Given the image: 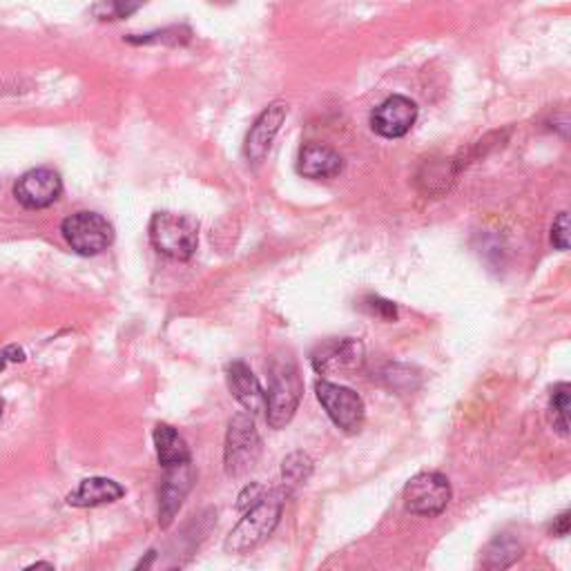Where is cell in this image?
Masks as SVG:
<instances>
[{
    "label": "cell",
    "instance_id": "484cf974",
    "mask_svg": "<svg viewBox=\"0 0 571 571\" xmlns=\"http://www.w3.org/2000/svg\"><path fill=\"white\" fill-rule=\"evenodd\" d=\"M569 527H571V514L569 512H562L553 525H551V536H558V538H564L569 536Z\"/></svg>",
    "mask_w": 571,
    "mask_h": 571
},
{
    "label": "cell",
    "instance_id": "52a82bcc",
    "mask_svg": "<svg viewBox=\"0 0 571 571\" xmlns=\"http://www.w3.org/2000/svg\"><path fill=\"white\" fill-rule=\"evenodd\" d=\"M315 393L333 424L346 434H360L367 417V406L365 400L357 395L352 389H346L342 384L328 382V380H317Z\"/></svg>",
    "mask_w": 571,
    "mask_h": 571
},
{
    "label": "cell",
    "instance_id": "5b68a950",
    "mask_svg": "<svg viewBox=\"0 0 571 571\" xmlns=\"http://www.w3.org/2000/svg\"><path fill=\"white\" fill-rule=\"evenodd\" d=\"M261 456V438L257 432L255 424V415L246 413H237L231 424H228V434H226V449H224V464H226V473L231 478H239L244 473H248Z\"/></svg>",
    "mask_w": 571,
    "mask_h": 571
},
{
    "label": "cell",
    "instance_id": "ffe728a7",
    "mask_svg": "<svg viewBox=\"0 0 571 571\" xmlns=\"http://www.w3.org/2000/svg\"><path fill=\"white\" fill-rule=\"evenodd\" d=\"M146 0H99L92 8V14L101 21H121L134 14Z\"/></svg>",
    "mask_w": 571,
    "mask_h": 571
},
{
    "label": "cell",
    "instance_id": "7c38bea8",
    "mask_svg": "<svg viewBox=\"0 0 571 571\" xmlns=\"http://www.w3.org/2000/svg\"><path fill=\"white\" fill-rule=\"evenodd\" d=\"M289 116V105L286 103H272L270 108H266L257 121L250 125L248 136H246V159L250 164H261L272 146V141L277 136V132L281 130V123Z\"/></svg>",
    "mask_w": 571,
    "mask_h": 571
},
{
    "label": "cell",
    "instance_id": "44dd1931",
    "mask_svg": "<svg viewBox=\"0 0 571 571\" xmlns=\"http://www.w3.org/2000/svg\"><path fill=\"white\" fill-rule=\"evenodd\" d=\"M413 380H419V376L413 369H408V367L393 365V367H389L384 371V382L393 391H415L417 384H413Z\"/></svg>",
    "mask_w": 571,
    "mask_h": 571
},
{
    "label": "cell",
    "instance_id": "7402d4cb",
    "mask_svg": "<svg viewBox=\"0 0 571 571\" xmlns=\"http://www.w3.org/2000/svg\"><path fill=\"white\" fill-rule=\"evenodd\" d=\"M551 244L558 250H569V214L560 212L551 226Z\"/></svg>",
    "mask_w": 571,
    "mask_h": 571
},
{
    "label": "cell",
    "instance_id": "8fae6325",
    "mask_svg": "<svg viewBox=\"0 0 571 571\" xmlns=\"http://www.w3.org/2000/svg\"><path fill=\"white\" fill-rule=\"evenodd\" d=\"M415 121H417V105L411 99L395 94L376 108L371 116V127L376 134L384 138H402L411 132Z\"/></svg>",
    "mask_w": 571,
    "mask_h": 571
},
{
    "label": "cell",
    "instance_id": "30bf717a",
    "mask_svg": "<svg viewBox=\"0 0 571 571\" xmlns=\"http://www.w3.org/2000/svg\"><path fill=\"white\" fill-rule=\"evenodd\" d=\"M194 484V471L190 462L183 464H175L166 469V478L161 482V491H159V525L161 529H168L177 514L183 507V500L188 497L190 489Z\"/></svg>",
    "mask_w": 571,
    "mask_h": 571
},
{
    "label": "cell",
    "instance_id": "ac0fdd59",
    "mask_svg": "<svg viewBox=\"0 0 571 571\" xmlns=\"http://www.w3.org/2000/svg\"><path fill=\"white\" fill-rule=\"evenodd\" d=\"M311 475H313V460L304 451L291 454L281 464V478H283L286 489H295V486L306 484Z\"/></svg>",
    "mask_w": 571,
    "mask_h": 571
},
{
    "label": "cell",
    "instance_id": "9a60e30c",
    "mask_svg": "<svg viewBox=\"0 0 571 571\" xmlns=\"http://www.w3.org/2000/svg\"><path fill=\"white\" fill-rule=\"evenodd\" d=\"M344 170V159L328 146L309 143L302 148L298 159V172L306 179H333Z\"/></svg>",
    "mask_w": 571,
    "mask_h": 571
},
{
    "label": "cell",
    "instance_id": "277c9868",
    "mask_svg": "<svg viewBox=\"0 0 571 571\" xmlns=\"http://www.w3.org/2000/svg\"><path fill=\"white\" fill-rule=\"evenodd\" d=\"M60 233L67 246L83 257H94L108 250L114 242L112 224L103 217V214L90 210L69 214V217L60 224Z\"/></svg>",
    "mask_w": 571,
    "mask_h": 571
},
{
    "label": "cell",
    "instance_id": "2e32d148",
    "mask_svg": "<svg viewBox=\"0 0 571 571\" xmlns=\"http://www.w3.org/2000/svg\"><path fill=\"white\" fill-rule=\"evenodd\" d=\"M155 449H157V458L159 464L164 469L175 467V464H183V462H192L190 456V447L186 445V440L179 436V432L170 424H157L155 426Z\"/></svg>",
    "mask_w": 571,
    "mask_h": 571
},
{
    "label": "cell",
    "instance_id": "e0dca14e",
    "mask_svg": "<svg viewBox=\"0 0 571 571\" xmlns=\"http://www.w3.org/2000/svg\"><path fill=\"white\" fill-rule=\"evenodd\" d=\"M520 551H523V547L514 536L500 534L489 542L482 564L486 569H507L520 558Z\"/></svg>",
    "mask_w": 571,
    "mask_h": 571
},
{
    "label": "cell",
    "instance_id": "d6986e66",
    "mask_svg": "<svg viewBox=\"0 0 571 571\" xmlns=\"http://www.w3.org/2000/svg\"><path fill=\"white\" fill-rule=\"evenodd\" d=\"M569 384L560 382L553 387L551 391V419H553V428L560 436H569Z\"/></svg>",
    "mask_w": 571,
    "mask_h": 571
},
{
    "label": "cell",
    "instance_id": "5bb4252c",
    "mask_svg": "<svg viewBox=\"0 0 571 571\" xmlns=\"http://www.w3.org/2000/svg\"><path fill=\"white\" fill-rule=\"evenodd\" d=\"M228 389L250 415L266 411V391L246 362H233L228 367Z\"/></svg>",
    "mask_w": 571,
    "mask_h": 571
},
{
    "label": "cell",
    "instance_id": "4fadbf2b",
    "mask_svg": "<svg viewBox=\"0 0 571 571\" xmlns=\"http://www.w3.org/2000/svg\"><path fill=\"white\" fill-rule=\"evenodd\" d=\"M125 495V486L119 484L112 478H86L81 480V484L67 493V505L69 507H79V510H90V507H103V505H112L116 500H121Z\"/></svg>",
    "mask_w": 571,
    "mask_h": 571
},
{
    "label": "cell",
    "instance_id": "d4e9b609",
    "mask_svg": "<svg viewBox=\"0 0 571 571\" xmlns=\"http://www.w3.org/2000/svg\"><path fill=\"white\" fill-rule=\"evenodd\" d=\"M25 360V352H23V348H19V346H8L3 352H0V371H3L10 362H23Z\"/></svg>",
    "mask_w": 571,
    "mask_h": 571
},
{
    "label": "cell",
    "instance_id": "ba28073f",
    "mask_svg": "<svg viewBox=\"0 0 571 571\" xmlns=\"http://www.w3.org/2000/svg\"><path fill=\"white\" fill-rule=\"evenodd\" d=\"M365 344L355 337H335L322 342L313 355L311 365L317 376H348L365 367Z\"/></svg>",
    "mask_w": 571,
    "mask_h": 571
},
{
    "label": "cell",
    "instance_id": "8992f818",
    "mask_svg": "<svg viewBox=\"0 0 571 571\" xmlns=\"http://www.w3.org/2000/svg\"><path fill=\"white\" fill-rule=\"evenodd\" d=\"M451 482L438 471H424L413 475L404 486L406 512L424 518L440 516L451 503Z\"/></svg>",
    "mask_w": 571,
    "mask_h": 571
},
{
    "label": "cell",
    "instance_id": "cb8c5ba5",
    "mask_svg": "<svg viewBox=\"0 0 571 571\" xmlns=\"http://www.w3.org/2000/svg\"><path fill=\"white\" fill-rule=\"evenodd\" d=\"M268 491L261 486V484H248L242 493H239V500H237V507L242 510V512H246V510H250L253 505H257L259 500L266 495Z\"/></svg>",
    "mask_w": 571,
    "mask_h": 571
},
{
    "label": "cell",
    "instance_id": "7a4b0ae2",
    "mask_svg": "<svg viewBox=\"0 0 571 571\" xmlns=\"http://www.w3.org/2000/svg\"><path fill=\"white\" fill-rule=\"evenodd\" d=\"M304 380L293 357H279L270 367V387L266 393V419L270 428L289 424L302 402Z\"/></svg>",
    "mask_w": 571,
    "mask_h": 571
},
{
    "label": "cell",
    "instance_id": "6da1fadb",
    "mask_svg": "<svg viewBox=\"0 0 571 571\" xmlns=\"http://www.w3.org/2000/svg\"><path fill=\"white\" fill-rule=\"evenodd\" d=\"M283 512V500L277 491H268L257 505L246 510L244 518L235 525L224 542L226 553H250L261 547L277 529Z\"/></svg>",
    "mask_w": 571,
    "mask_h": 571
},
{
    "label": "cell",
    "instance_id": "4316f807",
    "mask_svg": "<svg viewBox=\"0 0 571 571\" xmlns=\"http://www.w3.org/2000/svg\"><path fill=\"white\" fill-rule=\"evenodd\" d=\"M3 408H5V402L0 400V417H3Z\"/></svg>",
    "mask_w": 571,
    "mask_h": 571
},
{
    "label": "cell",
    "instance_id": "3957f363",
    "mask_svg": "<svg viewBox=\"0 0 571 571\" xmlns=\"http://www.w3.org/2000/svg\"><path fill=\"white\" fill-rule=\"evenodd\" d=\"M150 242L161 255L188 261L199 244V224L186 214L157 212L150 222Z\"/></svg>",
    "mask_w": 571,
    "mask_h": 571
},
{
    "label": "cell",
    "instance_id": "603a6c76",
    "mask_svg": "<svg viewBox=\"0 0 571 571\" xmlns=\"http://www.w3.org/2000/svg\"><path fill=\"white\" fill-rule=\"evenodd\" d=\"M365 306L369 309L371 315H378V317H382L387 322L398 320V306L393 302H387V300H380V298H369Z\"/></svg>",
    "mask_w": 571,
    "mask_h": 571
},
{
    "label": "cell",
    "instance_id": "9c48e42d",
    "mask_svg": "<svg viewBox=\"0 0 571 571\" xmlns=\"http://www.w3.org/2000/svg\"><path fill=\"white\" fill-rule=\"evenodd\" d=\"M63 194V179L49 168H36L25 172L16 186L14 197L27 210H43L58 201Z\"/></svg>",
    "mask_w": 571,
    "mask_h": 571
}]
</instances>
